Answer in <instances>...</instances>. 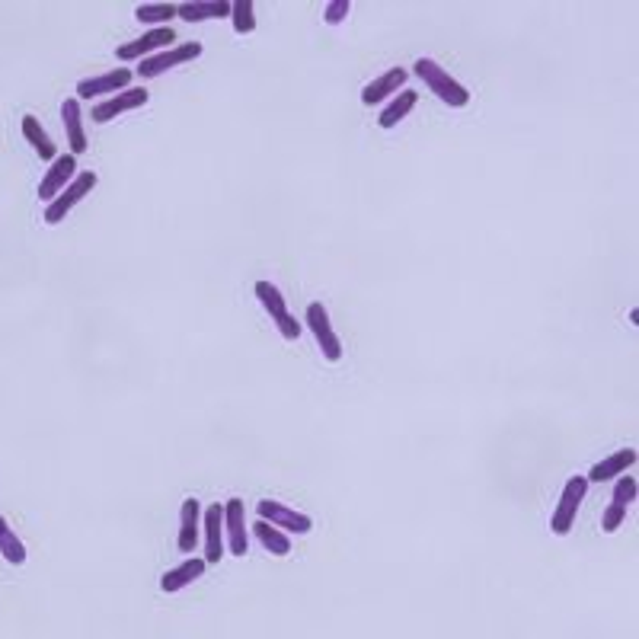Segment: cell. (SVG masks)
I'll use <instances>...</instances> for the list:
<instances>
[{"label": "cell", "instance_id": "25", "mask_svg": "<svg viewBox=\"0 0 639 639\" xmlns=\"http://www.w3.org/2000/svg\"><path fill=\"white\" fill-rule=\"evenodd\" d=\"M231 23H234L237 36H250V32H256V4L253 0H234Z\"/></svg>", "mask_w": 639, "mask_h": 639}, {"label": "cell", "instance_id": "28", "mask_svg": "<svg viewBox=\"0 0 639 639\" xmlns=\"http://www.w3.org/2000/svg\"><path fill=\"white\" fill-rule=\"evenodd\" d=\"M349 10H352L349 0H330V4L323 7V23H326V26H339V23H346Z\"/></svg>", "mask_w": 639, "mask_h": 639}, {"label": "cell", "instance_id": "11", "mask_svg": "<svg viewBox=\"0 0 639 639\" xmlns=\"http://www.w3.org/2000/svg\"><path fill=\"white\" fill-rule=\"evenodd\" d=\"M80 170H77V157H71V154H58L52 163H48V170H45V176L39 179V189H36V195H39V202H55L58 195L71 186V179L77 176Z\"/></svg>", "mask_w": 639, "mask_h": 639}, {"label": "cell", "instance_id": "6", "mask_svg": "<svg viewBox=\"0 0 639 639\" xmlns=\"http://www.w3.org/2000/svg\"><path fill=\"white\" fill-rule=\"evenodd\" d=\"M202 55V42H179L173 48H163V52L151 55V58H144L138 61V68H135V77L141 80H154V77H163L167 71L179 68V64H189Z\"/></svg>", "mask_w": 639, "mask_h": 639}, {"label": "cell", "instance_id": "3", "mask_svg": "<svg viewBox=\"0 0 639 639\" xmlns=\"http://www.w3.org/2000/svg\"><path fill=\"white\" fill-rule=\"evenodd\" d=\"M304 320H307V330L310 336H314V342L320 346V355L326 358L330 365H339L342 362V339L339 333L333 330V320H330V310H326L320 301H310L307 310H304Z\"/></svg>", "mask_w": 639, "mask_h": 639}, {"label": "cell", "instance_id": "27", "mask_svg": "<svg viewBox=\"0 0 639 639\" xmlns=\"http://www.w3.org/2000/svg\"><path fill=\"white\" fill-rule=\"evenodd\" d=\"M620 524H627V509L624 505H608V509H604V515H601V531L604 534H614V531H620Z\"/></svg>", "mask_w": 639, "mask_h": 639}, {"label": "cell", "instance_id": "7", "mask_svg": "<svg viewBox=\"0 0 639 639\" xmlns=\"http://www.w3.org/2000/svg\"><path fill=\"white\" fill-rule=\"evenodd\" d=\"M224 550L243 560L250 553V521H247V505L243 499H227L224 502Z\"/></svg>", "mask_w": 639, "mask_h": 639}, {"label": "cell", "instance_id": "12", "mask_svg": "<svg viewBox=\"0 0 639 639\" xmlns=\"http://www.w3.org/2000/svg\"><path fill=\"white\" fill-rule=\"evenodd\" d=\"M147 100H151V93H147L144 87H128L116 96H109V100H100L93 109H90V122L96 125H106L112 122L116 116H122V112H131V109H141Z\"/></svg>", "mask_w": 639, "mask_h": 639}, {"label": "cell", "instance_id": "26", "mask_svg": "<svg viewBox=\"0 0 639 639\" xmlns=\"http://www.w3.org/2000/svg\"><path fill=\"white\" fill-rule=\"evenodd\" d=\"M636 477L633 473H624V477H617L614 480V496H611V502L614 505H624V509H630V505L636 502Z\"/></svg>", "mask_w": 639, "mask_h": 639}, {"label": "cell", "instance_id": "1", "mask_svg": "<svg viewBox=\"0 0 639 639\" xmlns=\"http://www.w3.org/2000/svg\"><path fill=\"white\" fill-rule=\"evenodd\" d=\"M413 74L422 80V87L432 90L448 109H464V106H470V90L461 84V80H454L435 58H419V61L413 64Z\"/></svg>", "mask_w": 639, "mask_h": 639}, {"label": "cell", "instance_id": "23", "mask_svg": "<svg viewBox=\"0 0 639 639\" xmlns=\"http://www.w3.org/2000/svg\"><path fill=\"white\" fill-rule=\"evenodd\" d=\"M0 556L10 563V566H23L26 563V547H23V540L16 537L13 531V524L0 515Z\"/></svg>", "mask_w": 639, "mask_h": 639}, {"label": "cell", "instance_id": "16", "mask_svg": "<svg viewBox=\"0 0 639 639\" xmlns=\"http://www.w3.org/2000/svg\"><path fill=\"white\" fill-rule=\"evenodd\" d=\"M205 560L202 556H189V560H183L179 566H173V569H167L160 576V592L163 595H179L183 592V588H189L192 582H199L202 576H205Z\"/></svg>", "mask_w": 639, "mask_h": 639}, {"label": "cell", "instance_id": "20", "mask_svg": "<svg viewBox=\"0 0 639 639\" xmlns=\"http://www.w3.org/2000/svg\"><path fill=\"white\" fill-rule=\"evenodd\" d=\"M23 138L29 141L32 151L39 154V160L52 163L58 157V144L52 141V135L45 131V125L39 122V116H23Z\"/></svg>", "mask_w": 639, "mask_h": 639}, {"label": "cell", "instance_id": "22", "mask_svg": "<svg viewBox=\"0 0 639 639\" xmlns=\"http://www.w3.org/2000/svg\"><path fill=\"white\" fill-rule=\"evenodd\" d=\"M253 528V537L259 540V547L262 550H269L272 556H288L291 553V537L288 534H282V531H275L272 524H266V521H253L250 524Z\"/></svg>", "mask_w": 639, "mask_h": 639}, {"label": "cell", "instance_id": "24", "mask_svg": "<svg viewBox=\"0 0 639 639\" xmlns=\"http://www.w3.org/2000/svg\"><path fill=\"white\" fill-rule=\"evenodd\" d=\"M135 20L151 29L170 26V20H176V4H141L135 10Z\"/></svg>", "mask_w": 639, "mask_h": 639}, {"label": "cell", "instance_id": "4", "mask_svg": "<svg viewBox=\"0 0 639 639\" xmlns=\"http://www.w3.org/2000/svg\"><path fill=\"white\" fill-rule=\"evenodd\" d=\"M256 515H259V521L272 524L275 531H282L288 537H304V534L314 531V518L304 515V512H294L291 505L278 502V499H259Z\"/></svg>", "mask_w": 639, "mask_h": 639}, {"label": "cell", "instance_id": "2", "mask_svg": "<svg viewBox=\"0 0 639 639\" xmlns=\"http://www.w3.org/2000/svg\"><path fill=\"white\" fill-rule=\"evenodd\" d=\"M253 291H256V298H259L262 310H266L269 320L275 323V330L282 333V339H285V342H298V339H301V320H294V314L288 310L285 294L278 291L272 282H256Z\"/></svg>", "mask_w": 639, "mask_h": 639}, {"label": "cell", "instance_id": "5", "mask_svg": "<svg viewBox=\"0 0 639 639\" xmlns=\"http://www.w3.org/2000/svg\"><path fill=\"white\" fill-rule=\"evenodd\" d=\"M585 493H588V480L585 477H569L566 486H563V493H560V502H556V509L550 515V531L556 537H566L572 531V524H576V515L582 509V502H585Z\"/></svg>", "mask_w": 639, "mask_h": 639}, {"label": "cell", "instance_id": "21", "mask_svg": "<svg viewBox=\"0 0 639 639\" xmlns=\"http://www.w3.org/2000/svg\"><path fill=\"white\" fill-rule=\"evenodd\" d=\"M416 103H419V93L416 90H400L397 96H393V100L381 109V116H378V125L387 131V128H397L409 112L416 109Z\"/></svg>", "mask_w": 639, "mask_h": 639}, {"label": "cell", "instance_id": "10", "mask_svg": "<svg viewBox=\"0 0 639 639\" xmlns=\"http://www.w3.org/2000/svg\"><path fill=\"white\" fill-rule=\"evenodd\" d=\"M131 80H135V71L131 68H116V71H106L100 77H84L77 84V100L84 103V100H103V96L109 100V96L128 90Z\"/></svg>", "mask_w": 639, "mask_h": 639}, {"label": "cell", "instance_id": "14", "mask_svg": "<svg viewBox=\"0 0 639 639\" xmlns=\"http://www.w3.org/2000/svg\"><path fill=\"white\" fill-rule=\"evenodd\" d=\"M202 537V502L199 499H183L179 505V531H176V550L192 556V550L199 547Z\"/></svg>", "mask_w": 639, "mask_h": 639}, {"label": "cell", "instance_id": "9", "mask_svg": "<svg viewBox=\"0 0 639 639\" xmlns=\"http://www.w3.org/2000/svg\"><path fill=\"white\" fill-rule=\"evenodd\" d=\"M176 45V32L170 26H160V29H147L141 39H131V42H122L116 48V58L122 64H131V61H144L151 58L157 52H163V48H173Z\"/></svg>", "mask_w": 639, "mask_h": 639}, {"label": "cell", "instance_id": "19", "mask_svg": "<svg viewBox=\"0 0 639 639\" xmlns=\"http://www.w3.org/2000/svg\"><path fill=\"white\" fill-rule=\"evenodd\" d=\"M231 16L227 0H189V4H176V20L183 23H205V20H224Z\"/></svg>", "mask_w": 639, "mask_h": 639}, {"label": "cell", "instance_id": "8", "mask_svg": "<svg viewBox=\"0 0 639 639\" xmlns=\"http://www.w3.org/2000/svg\"><path fill=\"white\" fill-rule=\"evenodd\" d=\"M93 189H96V173H93V170H80V173L71 179V186L64 189L55 202H48V205H45V215H42V218H45V224H61V221L68 218L80 202L87 199V195H90Z\"/></svg>", "mask_w": 639, "mask_h": 639}, {"label": "cell", "instance_id": "18", "mask_svg": "<svg viewBox=\"0 0 639 639\" xmlns=\"http://www.w3.org/2000/svg\"><path fill=\"white\" fill-rule=\"evenodd\" d=\"M633 464H636V448H620V451L608 454L604 461H598L592 470H588L585 480H588V486H592V483H611L617 477H624V473H630Z\"/></svg>", "mask_w": 639, "mask_h": 639}, {"label": "cell", "instance_id": "15", "mask_svg": "<svg viewBox=\"0 0 639 639\" xmlns=\"http://www.w3.org/2000/svg\"><path fill=\"white\" fill-rule=\"evenodd\" d=\"M61 125H64V138H68V154L80 157L87 154V128H84V109H80V100L71 96V100L61 103Z\"/></svg>", "mask_w": 639, "mask_h": 639}, {"label": "cell", "instance_id": "13", "mask_svg": "<svg viewBox=\"0 0 639 639\" xmlns=\"http://www.w3.org/2000/svg\"><path fill=\"white\" fill-rule=\"evenodd\" d=\"M202 534H205V566H218L224 560V505L211 502L202 509Z\"/></svg>", "mask_w": 639, "mask_h": 639}, {"label": "cell", "instance_id": "17", "mask_svg": "<svg viewBox=\"0 0 639 639\" xmlns=\"http://www.w3.org/2000/svg\"><path fill=\"white\" fill-rule=\"evenodd\" d=\"M406 77H409L406 68H390V71H384L381 77H374L371 84L362 90V103H365V106H381L384 100H393V96H397V93L406 87Z\"/></svg>", "mask_w": 639, "mask_h": 639}]
</instances>
